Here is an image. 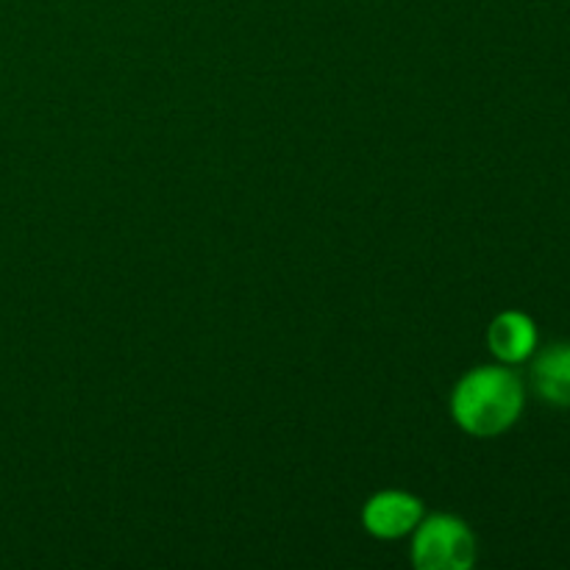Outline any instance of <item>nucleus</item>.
Here are the masks:
<instances>
[{"label":"nucleus","instance_id":"obj_1","mask_svg":"<svg viewBox=\"0 0 570 570\" xmlns=\"http://www.w3.org/2000/svg\"><path fill=\"white\" fill-rule=\"evenodd\" d=\"M456 423L476 438H493L510 429L523 410V387L504 367H479L465 376L451 401Z\"/></svg>","mask_w":570,"mask_h":570},{"label":"nucleus","instance_id":"obj_2","mask_svg":"<svg viewBox=\"0 0 570 570\" xmlns=\"http://www.w3.org/2000/svg\"><path fill=\"white\" fill-rule=\"evenodd\" d=\"M476 543L471 529L449 515H438L417 529L412 560L423 570H465L473 566Z\"/></svg>","mask_w":570,"mask_h":570},{"label":"nucleus","instance_id":"obj_3","mask_svg":"<svg viewBox=\"0 0 570 570\" xmlns=\"http://www.w3.org/2000/svg\"><path fill=\"white\" fill-rule=\"evenodd\" d=\"M421 501L406 493H382L367 501L365 527L376 538H401L421 521Z\"/></svg>","mask_w":570,"mask_h":570},{"label":"nucleus","instance_id":"obj_4","mask_svg":"<svg viewBox=\"0 0 570 570\" xmlns=\"http://www.w3.org/2000/svg\"><path fill=\"white\" fill-rule=\"evenodd\" d=\"M488 340L490 348H493V354L499 360L521 362L534 351L538 332H534V323L527 315H521V312H504V315H499L493 321Z\"/></svg>","mask_w":570,"mask_h":570},{"label":"nucleus","instance_id":"obj_5","mask_svg":"<svg viewBox=\"0 0 570 570\" xmlns=\"http://www.w3.org/2000/svg\"><path fill=\"white\" fill-rule=\"evenodd\" d=\"M534 387L549 404L570 406V345L549 348L534 365Z\"/></svg>","mask_w":570,"mask_h":570}]
</instances>
